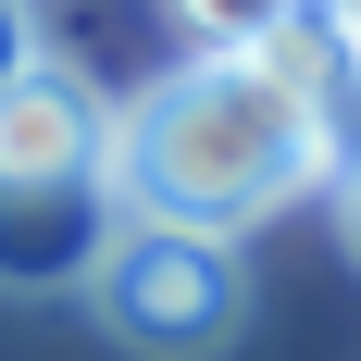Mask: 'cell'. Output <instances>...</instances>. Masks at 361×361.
Returning a JSON list of instances; mask_svg holds the SVG:
<instances>
[{"instance_id": "1", "label": "cell", "mask_w": 361, "mask_h": 361, "mask_svg": "<svg viewBox=\"0 0 361 361\" xmlns=\"http://www.w3.org/2000/svg\"><path fill=\"white\" fill-rule=\"evenodd\" d=\"M349 162V50L324 0H274L250 37L187 50L162 87L112 112V212L137 224H237L287 212Z\"/></svg>"}, {"instance_id": "2", "label": "cell", "mask_w": 361, "mask_h": 361, "mask_svg": "<svg viewBox=\"0 0 361 361\" xmlns=\"http://www.w3.org/2000/svg\"><path fill=\"white\" fill-rule=\"evenodd\" d=\"M112 237V100L100 75L37 50L0 87V287H87Z\"/></svg>"}, {"instance_id": "4", "label": "cell", "mask_w": 361, "mask_h": 361, "mask_svg": "<svg viewBox=\"0 0 361 361\" xmlns=\"http://www.w3.org/2000/svg\"><path fill=\"white\" fill-rule=\"evenodd\" d=\"M37 63V0H0V87Z\"/></svg>"}, {"instance_id": "5", "label": "cell", "mask_w": 361, "mask_h": 361, "mask_svg": "<svg viewBox=\"0 0 361 361\" xmlns=\"http://www.w3.org/2000/svg\"><path fill=\"white\" fill-rule=\"evenodd\" d=\"M336 237H349V262H361V149L336 162Z\"/></svg>"}, {"instance_id": "6", "label": "cell", "mask_w": 361, "mask_h": 361, "mask_svg": "<svg viewBox=\"0 0 361 361\" xmlns=\"http://www.w3.org/2000/svg\"><path fill=\"white\" fill-rule=\"evenodd\" d=\"M336 13V50H349V112H361V0H324Z\"/></svg>"}, {"instance_id": "3", "label": "cell", "mask_w": 361, "mask_h": 361, "mask_svg": "<svg viewBox=\"0 0 361 361\" xmlns=\"http://www.w3.org/2000/svg\"><path fill=\"white\" fill-rule=\"evenodd\" d=\"M87 312H100L112 349H137V361H212L224 336L250 324V262H237V237H212V224L112 212L100 262H87Z\"/></svg>"}]
</instances>
